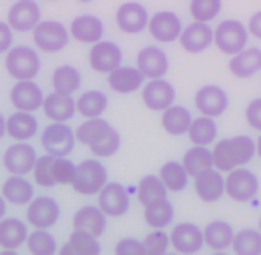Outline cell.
I'll use <instances>...</instances> for the list:
<instances>
[{
    "mask_svg": "<svg viewBox=\"0 0 261 255\" xmlns=\"http://www.w3.org/2000/svg\"><path fill=\"white\" fill-rule=\"evenodd\" d=\"M214 156V168L221 173H229V171L245 168V164H249L255 156V142L249 136H233V138H225L219 140L212 149Z\"/></svg>",
    "mask_w": 261,
    "mask_h": 255,
    "instance_id": "1",
    "label": "cell"
},
{
    "mask_svg": "<svg viewBox=\"0 0 261 255\" xmlns=\"http://www.w3.org/2000/svg\"><path fill=\"white\" fill-rule=\"evenodd\" d=\"M106 184H108V170L100 160L88 158L76 164V175H74L72 188L80 195H98Z\"/></svg>",
    "mask_w": 261,
    "mask_h": 255,
    "instance_id": "2",
    "label": "cell"
},
{
    "mask_svg": "<svg viewBox=\"0 0 261 255\" xmlns=\"http://www.w3.org/2000/svg\"><path fill=\"white\" fill-rule=\"evenodd\" d=\"M40 56L34 48L28 46H14L6 52L4 58V68L8 72L10 78H14L16 82L20 80H34L40 72Z\"/></svg>",
    "mask_w": 261,
    "mask_h": 255,
    "instance_id": "3",
    "label": "cell"
},
{
    "mask_svg": "<svg viewBox=\"0 0 261 255\" xmlns=\"http://www.w3.org/2000/svg\"><path fill=\"white\" fill-rule=\"evenodd\" d=\"M32 40L34 46L46 52V54H54L64 50L70 42V32L64 24L56 20H40V24L32 30Z\"/></svg>",
    "mask_w": 261,
    "mask_h": 255,
    "instance_id": "4",
    "label": "cell"
},
{
    "mask_svg": "<svg viewBox=\"0 0 261 255\" xmlns=\"http://www.w3.org/2000/svg\"><path fill=\"white\" fill-rule=\"evenodd\" d=\"M249 32L247 26H243L240 20H223L214 30V44L219 52L227 56H236L243 48H247Z\"/></svg>",
    "mask_w": 261,
    "mask_h": 255,
    "instance_id": "5",
    "label": "cell"
},
{
    "mask_svg": "<svg viewBox=\"0 0 261 255\" xmlns=\"http://www.w3.org/2000/svg\"><path fill=\"white\" fill-rule=\"evenodd\" d=\"M225 193L238 203L253 201L259 193V180L247 168H238L225 175Z\"/></svg>",
    "mask_w": 261,
    "mask_h": 255,
    "instance_id": "6",
    "label": "cell"
},
{
    "mask_svg": "<svg viewBox=\"0 0 261 255\" xmlns=\"http://www.w3.org/2000/svg\"><path fill=\"white\" fill-rule=\"evenodd\" d=\"M76 146V134L68 124L52 122L44 128L42 132V148L48 156L54 158H66Z\"/></svg>",
    "mask_w": 261,
    "mask_h": 255,
    "instance_id": "7",
    "label": "cell"
},
{
    "mask_svg": "<svg viewBox=\"0 0 261 255\" xmlns=\"http://www.w3.org/2000/svg\"><path fill=\"white\" fill-rule=\"evenodd\" d=\"M38 156L36 149L26 142H16L4 149L2 154V166L10 175H28L34 170Z\"/></svg>",
    "mask_w": 261,
    "mask_h": 255,
    "instance_id": "8",
    "label": "cell"
},
{
    "mask_svg": "<svg viewBox=\"0 0 261 255\" xmlns=\"http://www.w3.org/2000/svg\"><path fill=\"white\" fill-rule=\"evenodd\" d=\"M170 245L174 247L175 253L179 255H196L205 247L203 241V230L197 227L196 223H177L170 232Z\"/></svg>",
    "mask_w": 261,
    "mask_h": 255,
    "instance_id": "9",
    "label": "cell"
},
{
    "mask_svg": "<svg viewBox=\"0 0 261 255\" xmlns=\"http://www.w3.org/2000/svg\"><path fill=\"white\" fill-rule=\"evenodd\" d=\"M60 219V206L54 197H34L26 208V223L34 230H50Z\"/></svg>",
    "mask_w": 261,
    "mask_h": 255,
    "instance_id": "10",
    "label": "cell"
},
{
    "mask_svg": "<svg viewBox=\"0 0 261 255\" xmlns=\"http://www.w3.org/2000/svg\"><path fill=\"white\" fill-rule=\"evenodd\" d=\"M122 60H124L122 48L110 40H100V42L92 44L90 56H88L90 68L98 74H112L116 68L122 66Z\"/></svg>",
    "mask_w": 261,
    "mask_h": 255,
    "instance_id": "11",
    "label": "cell"
},
{
    "mask_svg": "<svg viewBox=\"0 0 261 255\" xmlns=\"http://www.w3.org/2000/svg\"><path fill=\"white\" fill-rule=\"evenodd\" d=\"M98 208L106 217H122L130 210V193L120 182H108L98 193Z\"/></svg>",
    "mask_w": 261,
    "mask_h": 255,
    "instance_id": "12",
    "label": "cell"
},
{
    "mask_svg": "<svg viewBox=\"0 0 261 255\" xmlns=\"http://www.w3.org/2000/svg\"><path fill=\"white\" fill-rule=\"evenodd\" d=\"M42 20L40 6L34 0H16L6 16V24L16 32H32Z\"/></svg>",
    "mask_w": 261,
    "mask_h": 255,
    "instance_id": "13",
    "label": "cell"
},
{
    "mask_svg": "<svg viewBox=\"0 0 261 255\" xmlns=\"http://www.w3.org/2000/svg\"><path fill=\"white\" fill-rule=\"evenodd\" d=\"M136 68L142 72V76L146 80H160L168 74L170 60H168V54L162 48L146 46L136 56Z\"/></svg>",
    "mask_w": 261,
    "mask_h": 255,
    "instance_id": "14",
    "label": "cell"
},
{
    "mask_svg": "<svg viewBox=\"0 0 261 255\" xmlns=\"http://www.w3.org/2000/svg\"><path fill=\"white\" fill-rule=\"evenodd\" d=\"M229 106V98L223 88L216 84L201 86L196 92V108L205 118H219Z\"/></svg>",
    "mask_w": 261,
    "mask_h": 255,
    "instance_id": "15",
    "label": "cell"
},
{
    "mask_svg": "<svg viewBox=\"0 0 261 255\" xmlns=\"http://www.w3.org/2000/svg\"><path fill=\"white\" fill-rule=\"evenodd\" d=\"M148 30H150L153 40L170 44L179 40V34L184 30V24H181L179 16L175 12H172V10H162V12H155L153 16H150Z\"/></svg>",
    "mask_w": 261,
    "mask_h": 255,
    "instance_id": "16",
    "label": "cell"
},
{
    "mask_svg": "<svg viewBox=\"0 0 261 255\" xmlns=\"http://www.w3.org/2000/svg\"><path fill=\"white\" fill-rule=\"evenodd\" d=\"M142 102L152 112H164L175 102V88L168 80H148L142 88Z\"/></svg>",
    "mask_w": 261,
    "mask_h": 255,
    "instance_id": "17",
    "label": "cell"
},
{
    "mask_svg": "<svg viewBox=\"0 0 261 255\" xmlns=\"http://www.w3.org/2000/svg\"><path fill=\"white\" fill-rule=\"evenodd\" d=\"M44 98L46 94L34 80H20L10 90V104L16 108V112H36L42 108Z\"/></svg>",
    "mask_w": 261,
    "mask_h": 255,
    "instance_id": "18",
    "label": "cell"
},
{
    "mask_svg": "<svg viewBox=\"0 0 261 255\" xmlns=\"http://www.w3.org/2000/svg\"><path fill=\"white\" fill-rule=\"evenodd\" d=\"M150 14L140 2H124L116 10V24L126 34H138L148 28Z\"/></svg>",
    "mask_w": 261,
    "mask_h": 255,
    "instance_id": "19",
    "label": "cell"
},
{
    "mask_svg": "<svg viewBox=\"0 0 261 255\" xmlns=\"http://www.w3.org/2000/svg\"><path fill=\"white\" fill-rule=\"evenodd\" d=\"M179 44L190 54L205 52L214 44V28L210 24H203V22H192L181 30Z\"/></svg>",
    "mask_w": 261,
    "mask_h": 255,
    "instance_id": "20",
    "label": "cell"
},
{
    "mask_svg": "<svg viewBox=\"0 0 261 255\" xmlns=\"http://www.w3.org/2000/svg\"><path fill=\"white\" fill-rule=\"evenodd\" d=\"M194 190L203 203H216L225 193V177L221 175V171L212 168L194 177Z\"/></svg>",
    "mask_w": 261,
    "mask_h": 255,
    "instance_id": "21",
    "label": "cell"
},
{
    "mask_svg": "<svg viewBox=\"0 0 261 255\" xmlns=\"http://www.w3.org/2000/svg\"><path fill=\"white\" fill-rule=\"evenodd\" d=\"M70 38L82 44H96L104 38V22L94 14H82L74 18L70 28Z\"/></svg>",
    "mask_w": 261,
    "mask_h": 255,
    "instance_id": "22",
    "label": "cell"
},
{
    "mask_svg": "<svg viewBox=\"0 0 261 255\" xmlns=\"http://www.w3.org/2000/svg\"><path fill=\"white\" fill-rule=\"evenodd\" d=\"M108 84L116 94L128 96V94L142 90L146 84V78L136 66H120L112 74H108Z\"/></svg>",
    "mask_w": 261,
    "mask_h": 255,
    "instance_id": "23",
    "label": "cell"
},
{
    "mask_svg": "<svg viewBox=\"0 0 261 255\" xmlns=\"http://www.w3.org/2000/svg\"><path fill=\"white\" fill-rule=\"evenodd\" d=\"M44 116L50 120V122H58V124H68L76 112V102L72 96H64V94H48L44 98Z\"/></svg>",
    "mask_w": 261,
    "mask_h": 255,
    "instance_id": "24",
    "label": "cell"
},
{
    "mask_svg": "<svg viewBox=\"0 0 261 255\" xmlns=\"http://www.w3.org/2000/svg\"><path fill=\"white\" fill-rule=\"evenodd\" d=\"M0 195L10 206H28L34 199V186L24 175H10L2 182Z\"/></svg>",
    "mask_w": 261,
    "mask_h": 255,
    "instance_id": "25",
    "label": "cell"
},
{
    "mask_svg": "<svg viewBox=\"0 0 261 255\" xmlns=\"http://www.w3.org/2000/svg\"><path fill=\"white\" fill-rule=\"evenodd\" d=\"M108 227V217L96 206H82L74 213V230H82L88 234L102 237Z\"/></svg>",
    "mask_w": 261,
    "mask_h": 255,
    "instance_id": "26",
    "label": "cell"
},
{
    "mask_svg": "<svg viewBox=\"0 0 261 255\" xmlns=\"http://www.w3.org/2000/svg\"><path fill=\"white\" fill-rule=\"evenodd\" d=\"M28 223L18 217H4L0 221V247L2 249H20L28 239Z\"/></svg>",
    "mask_w": 261,
    "mask_h": 255,
    "instance_id": "27",
    "label": "cell"
},
{
    "mask_svg": "<svg viewBox=\"0 0 261 255\" xmlns=\"http://www.w3.org/2000/svg\"><path fill=\"white\" fill-rule=\"evenodd\" d=\"M38 132V120L30 112H14L6 118V136L14 142H28Z\"/></svg>",
    "mask_w": 261,
    "mask_h": 255,
    "instance_id": "28",
    "label": "cell"
},
{
    "mask_svg": "<svg viewBox=\"0 0 261 255\" xmlns=\"http://www.w3.org/2000/svg\"><path fill=\"white\" fill-rule=\"evenodd\" d=\"M229 72L241 80L261 72V48H243L236 56H231Z\"/></svg>",
    "mask_w": 261,
    "mask_h": 255,
    "instance_id": "29",
    "label": "cell"
},
{
    "mask_svg": "<svg viewBox=\"0 0 261 255\" xmlns=\"http://www.w3.org/2000/svg\"><path fill=\"white\" fill-rule=\"evenodd\" d=\"M233 235H236V232H233V227L227 221L216 219V221H212V223L205 225V230H203V241L214 251H225V249L231 247Z\"/></svg>",
    "mask_w": 261,
    "mask_h": 255,
    "instance_id": "30",
    "label": "cell"
},
{
    "mask_svg": "<svg viewBox=\"0 0 261 255\" xmlns=\"http://www.w3.org/2000/svg\"><path fill=\"white\" fill-rule=\"evenodd\" d=\"M192 120H194L192 112L186 106L174 104V106H170L168 110L162 112V128L170 136H184V134H188Z\"/></svg>",
    "mask_w": 261,
    "mask_h": 255,
    "instance_id": "31",
    "label": "cell"
},
{
    "mask_svg": "<svg viewBox=\"0 0 261 255\" xmlns=\"http://www.w3.org/2000/svg\"><path fill=\"white\" fill-rule=\"evenodd\" d=\"M188 138L194 146L199 148H210L212 144H216L218 140V126H216V120L214 118H205V116H199L196 120H192L190 130H188Z\"/></svg>",
    "mask_w": 261,
    "mask_h": 255,
    "instance_id": "32",
    "label": "cell"
},
{
    "mask_svg": "<svg viewBox=\"0 0 261 255\" xmlns=\"http://www.w3.org/2000/svg\"><path fill=\"white\" fill-rule=\"evenodd\" d=\"M158 177L164 184V188L168 191H172V193H181L188 188V184H190V175H188L186 168L181 166V162H174V160L166 162L160 168Z\"/></svg>",
    "mask_w": 261,
    "mask_h": 255,
    "instance_id": "33",
    "label": "cell"
},
{
    "mask_svg": "<svg viewBox=\"0 0 261 255\" xmlns=\"http://www.w3.org/2000/svg\"><path fill=\"white\" fill-rule=\"evenodd\" d=\"M50 82H52V92L64 94V96H72L74 92L80 90L82 78H80V72L74 66L64 64V66H58L52 72V80Z\"/></svg>",
    "mask_w": 261,
    "mask_h": 255,
    "instance_id": "34",
    "label": "cell"
},
{
    "mask_svg": "<svg viewBox=\"0 0 261 255\" xmlns=\"http://www.w3.org/2000/svg\"><path fill=\"white\" fill-rule=\"evenodd\" d=\"M106 108H108V96L102 90H88L76 100V112L86 120L102 118Z\"/></svg>",
    "mask_w": 261,
    "mask_h": 255,
    "instance_id": "35",
    "label": "cell"
},
{
    "mask_svg": "<svg viewBox=\"0 0 261 255\" xmlns=\"http://www.w3.org/2000/svg\"><path fill=\"white\" fill-rule=\"evenodd\" d=\"M181 166L186 168V171H188L190 177H197L199 173L212 170V168H214V156H212V149L199 148V146L190 148L186 154H184V158H181Z\"/></svg>",
    "mask_w": 261,
    "mask_h": 255,
    "instance_id": "36",
    "label": "cell"
},
{
    "mask_svg": "<svg viewBox=\"0 0 261 255\" xmlns=\"http://www.w3.org/2000/svg\"><path fill=\"white\" fill-rule=\"evenodd\" d=\"M112 126H110L106 120L102 118H92V120H84L80 126L76 128V142L78 144H84L88 148H92L94 144H98L106 134H108Z\"/></svg>",
    "mask_w": 261,
    "mask_h": 255,
    "instance_id": "37",
    "label": "cell"
},
{
    "mask_svg": "<svg viewBox=\"0 0 261 255\" xmlns=\"http://www.w3.org/2000/svg\"><path fill=\"white\" fill-rule=\"evenodd\" d=\"M174 206L170 199H162L144 208V219L152 230H166L174 221Z\"/></svg>",
    "mask_w": 261,
    "mask_h": 255,
    "instance_id": "38",
    "label": "cell"
},
{
    "mask_svg": "<svg viewBox=\"0 0 261 255\" xmlns=\"http://www.w3.org/2000/svg\"><path fill=\"white\" fill-rule=\"evenodd\" d=\"M168 199V190L164 188V184L160 182L158 175H144L138 184V201L146 208L150 203Z\"/></svg>",
    "mask_w": 261,
    "mask_h": 255,
    "instance_id": "39",
    "label": "cell"
},
{
    "mask_svg": "<svg viewBox=\"0 0 261 255\" xmlns=\"http://www.w3.org/2000/svg\"><path fill=\"white\" fill-rule=\"evenodd\" d=\"M26 249L30 255H56L58 243H56V237L48 230H34L28 234Z\"/></svg>",
    "mask_w": 261,
    "mask_h": 255,
    "instance_id": "40",
    "label": "cell"
},
{
    "mask_svg": "<svg viewBox=\"0 0 261 255\" xmlns=\"http://www.w3.org/2000/svg\"><path fill=\"white\" fill-rule=\"evenodd\" d=\"M233 253L236 255H261V234L259 230L245 227L233 235Z\"/></svg>",
    "mask_w": 261,
    "mask_h": 255,
    "instance_id": "41",
    "label": "cell"
},
{
    "mask_svg": "<svg viewBox=\"0 0 261 255\" xmlns=\"http://www.w3.org/2000/svg\"><path fill=\"white\" fill-rule=\"evenodd\" d=\"M68 243L78 251L80 255H100L102 253V245H100V239L96 235L82 232V230H74L70 237H68Z\"/></svg>",
    "mask_w": 261,
    "mask_h": 255,
    "instance_id": "42",
    "label": "cell"
},
{
    "mask_svg": "<svg viewBox=\"0 0 261 255\" xmlns=\"http://www.w3.org/2000/svg\"><path fill=\"white\" fill-rule=\"evenodd\" d=\"M219 12H221V0H192L190 2V14L194 22L210 24L218 18Z\"/></svg>",
    "mask_w": 261,
    "mask_h": 255,
    "instance_id": "43",
    "label": "cell"
},
{
    "mask_svg": "<svg viewBox=\"0 0 261 255\" xmlns=\"http://www.w3.org/2000/svg\"><path fill=\"white\" fill-rule=\"evenodd\" d=\"M144 255H166L170 249V235L164 230H153L144 237Z\"/></svg>",
    "mask_w": 261,
    "mask_h": 255,
    "instance_id": "44",
    "label": "cell"
},
{
    "mask_svg": "<svg viewBox=\"0 0 261 255\" xmlns=\"http://www.w3.org/2000/svg\"><path fill=\"white\" fill-rule=\"evenodd\" d=\"M52 164H54V156H48L44 154L36 160L34 164V170H32V175H34V182L42 188H52L56 186L54 177H52Z\"/></svg>",
    "mask_w": 261,
    "mask_h": 255,
    "instance_id": "45",
    "label": "cell"
},
{
    "mask_svg": "<svg viewBox=\"0 0 261 255\" xmlns=\"http://www.w3.org/2000/svg\"><path fill=\"white\" fill-rule=\"evenodd\" d=\"M120 146H122V138H120L118 130L112 128L98 144H94L90 148V151L94 154V158H110V156H114L120 149Z\"/></svg>",
    "mask_w": 261,
    "mask_h": 255,
    "instance_id": "46",
    "label": "cell"
},
{
    "mask_svg": "<svg viewBox=\"0 0 261 255\" xmlns=\"http://www.w3.org/2000/svg\"><path fill=\"white\" fill-rule=\"evenodd\" d=\"M76 175V164L68 158H54L52 164V177L58 186H72Z\"/></svg>",
    "mask_w": 261,
    "mask_h": 255,
    "instance_id": "47",
    "label": "cell"
},
{
    "mask_svg": "<svg viewBox=\"0 0 261 255\" xmlns=\"http://www.w3.org/2000/svg\"><path fill=\"white\" fill-rule=\"evenodd\" d=\"M114 255H144V245L136 237H124L116 243Z\"/></svg>",
    "mask_w": 261,
    "mask_h": 255,
    "instance_id": "48",
    "label": "cell"
},
{
    "mask_svg": "<svg viewBox=\"0 0 261 255\" xmlns=\"http://www.w3.org/2000/svg\"><path fill=\"white\" fill-rule=\"evenodd\" d=\"M245 120H247L249 128L261 132V98H255V100H251L247 104V108H245Z\"/></svg>",
    "mask_w": 261,
    "mask_h": 255,
    "instance_id": "49",
    "label": "cell"
},
{
    "mask_svg": "<svg viewBox=\"0 0 261 255\" xmlns=\"http://www.w3.org/2000/svg\"><path fill=\"white\" fill-rule=\"evenodd\" d=\"M14 42V36H12V28L6 24V22H0V54H6Z\"/></svg>",
    "mask_w": 261,
    "mask_h": 255,
    "instance_id": "50",
    "label": "cell"
},
{
    "mask_svg": "<svg viewBox=\"0 0 261 255\" xmlns=\"http://www.w3.org/2000/svg\"><path fill=\"white\" fill-rule=\"evenodd\" d=\"M247 32H249L251 36H255V38H259V40H261V10H259V12H255V14L249 18Z\"/></svg>",
    "mask_w": 261,
    "mask_h": 255,
    "instance_id": "51",
    "label": "cell"
},
{
    "mask_svg": "<svg viewBox=\"0 0 261 255\" xmlns=\"http://www.w3.org/2000/svg\"><path fill=\"white\" fill-rule=\"evenodd\" d=\"M58 255H80V253H78V251H76V249H74V247H72V245L66 241L64 245L58 249Z\"/></svg>",
    "mask_w": 261,
    "mask_h": 255,
    "instance_id": "52",
    "label": "cell"
},
{
    "mask_svg": "<svg viewBox=\"0 0 261 255\" xmlns=\"http://www.w3.org/2000/svg\"><path fill=\"white\" fill-rule=\"evenodd\" d=\"M6 136V118L0 114V140Z\"/></svg>",
    "mask_w": 261,
    "mask_h": 255,
    "instance_id": "53",
    "label": "cell"
},
{
    "mask_svg": "<svg viewBox=\"0 0 261 255\" xmlns=\"http://www.w3.org/2000/svg\"><path fill=\"white\" fill-rule=\"evenodd\" d=\"M6 217V201H4V197L0 195V221Z\"/></svg>",
    "mask_w": 261,
    "mask_h": 255,
    "instance_id": "54",
    "label": "cell"
},
{
    "mask_svg": "<svg viewBox=\"0 0 261 255\" xmlns=\"http://www.w3.org/2000/svg\"><path fill=\"white\" fill-rule=\"evenodd\" d=\"M255 154L261 158V136L257 138V142H255Z\"/></svg>",
    "mask_w": 261,
    "mask_h": 255,
    "instance_id": "55",
    "label": "cell"
},
{
    "mask_svg": "<svg viewBox=\"0 0 261 255\" xmlns=\"http://www.w3.org/2000/svg\"><path fill=\"white\" fill-rule=\"evenodd\" d=\"M0 255H18V253H16V251H12V249H2Z\"/></svg>",
    "mask_w": 261,
    "mask_h": 255,
    "instance_id": "56",
    "label": "cell"
},
{
    "mask_svg": "<svg viewBox=\"0 0 261 255\" xmlns=\"http://www.w3.org/2000/svg\"><path fill=\"white\" fill-rule=\"evenodd\" d=\"M214 255H229V253H225V251H214Z\"/></svg>",
    "mask_w": 261,
    "mask_h": 255,
    "instance_id": "57",
    "label": "cell"
},
{
    "mask_svg": "<svg viewBox=\"0 0 261 255\" xmlns=\"http://www.w3.org/2000/svg\"><path fill=\"white\" fill-rule=\"evenodd\" d=\"M259 234H261V217H259Z\"/></svg>",
    "mask_w": 261,
    "mask_h": 255,
    "instance_id": "58",
    "label": "cell"
},
{
    "mask_svg": "<svg viewBox=\"0 0 261 255\" xmlns=\"http://www.w3.org/2000/svg\"><path fill=\"white\" fill-rule=\"evenodd\" d=\"M166 255H179V253H175V251H174V253H166Z\"/></svg>",
    "mask_w": 261,
    "mask_h": 255,
    "instance_id": "59",
    "label": "cell"
},
{
    "mask_svg": "<svg viewBox=\"0 0 261 255\" xmlns=\"http://www.w3.org/2000/svg\"><path fill=\"white\" fill-rule=\"evenodd\" d=\"M78 2H90V0H78Z\"/></svg>",
    "mask_w": 261,
    "mask_h": 255,
    "instance_id": "60",
    "label": "cell"
}]
</instances>
